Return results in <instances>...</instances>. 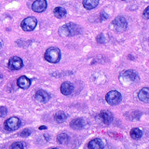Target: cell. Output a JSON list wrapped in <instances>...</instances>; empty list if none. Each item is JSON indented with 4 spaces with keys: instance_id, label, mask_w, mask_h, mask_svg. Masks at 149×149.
Instances as JSON below:
<instances>
[{
    "instance_id": "obj_1",
    "label": "cell",
    "mask_w": 149,
    "mask_h": 149,
    "mask_svg": "<svg viewBox=\"0 0 149 149\" xmlns=\"http://www.w3.org/2000/svg\"><path fill=\"white\" fill-rule=\"evenodd\" d=\"M80 33H81V28L77 24H74L73 22L67 23V24L62 26L59 30V35L63 37L79 35Z\"/></svg>"
},
{
    "instance_id": "obj_2",
    "label": "cell",
    "mask_w": 149,
    "mask_h": 149,
    "mask_svg": "<svg viewBox=\"0 0 149 149\" xmlns=\"http://www.w3.org/2000/svg\"><path fill=\"white\" fill-rule=\"evenodd\" d=\"M44 58L47 62L56 63L61 60V51L58 48H49L46 50Z\"/></svg>"
},
{
    "instance_id": "obj_3",
    "label": "cell",
    "mask_w": 149,
    "mask_h": 149,
    "mask_svg": "<svg viewBox=\"0 0 149 149\" xmlns=\"http://www.w3.org/2000/svg\"><path fill=\"white\" fill-rule=\"evenodd\" d=\"M105 100L111 105H116L121 102V94L116 91H111L106 94Z\"/></svg>"
},
{
    "instance_id": "obj_4",
    "label": "cell",
    "mask_w": 149,
    "mask_h": 149,
    "mask_svg": "<svg viewBox=\"0 0 149 149\" xmlns=\"http://www.w3.org/2000/svg\"><path fill=\"white\" fill-rule=\"evenodd\" d=\"M37 24L36 19L34 17H27L23 20L21 23V27L22 28V30H24L26 32H30L32 30H34Z\"/></svg>"
},
{
    "instance_id": "obj_5",
    "label": "cell",
    "mask_w": 149,
    "mask_h": 149,
    "mask_svg": "<svg viewBox=\"0 0 149 149\" xmlns=\"http://www.w3.org/2000/svg\"><path fill=\"white\" fill-rule=\"evenodd\" d=\"M21 125V120L16 116H12V118L7 119L4 123V127L8 132H13V130H17Z\"/></svg>"
},
{
    "instance_id": "obj_6",
    "label": "cell",
    "mask_w": 149,
    "mask_h": 149,
    "mask_svg": "<svg viewBox=\"0 0 149 149\" xmlns=\"http://www.w3.org/2000/svg\"><path fill=\"white\" fill-rule=\"evenodd\" d=\"M113 25L115 26V29L118 32H123L127 28V21L122 16L116 17L113 22Z\"/></svg>"
},
{
    "instance_id": "obj_7",
    "label": "cell",
    "mask_w": 149,
    "mask_h": 149,
    "mask_svg": "<svg viewBox=\"0 0 149 149\" xmlns=\"http://www.w3.org/2000/svg\"><path fill=\"white\" fill-rule=\"evenodd\" d=\"M8 66L10 70H19V69H21L23 66L22 60L20 57H17V56H15V57H12V58L9 59Z\"/></svg>"
},
{
    "instance_id": "obj_8",
    "label": "cell",
    "mask_w": 149,
    "mask_h": 149,
    "mask_svg": "<svg viewBox=\"0 0 149 149\" xmlns=\"http://www.w3.org/2000/svg\"><path fill=\"white\" fill-rule=\"evenodd\" d=\"M49 98L50 97L49 95V93L43 90L37 91L35 94V100L37 102H39V104H45V102H47L49 100Z\"/></svg>"
},
{
    "instance_id": "obj_9",
    "label": "cell",
    "mask_w": 149,
    "mask_h": 149,
    "mask_svg": "<svg viewBox=\"0 0 149 149\" xmlns=\"http://www.w3.org/2000/svg\"><path fill=\"white\" fill-rule=\"evenodd\" d=\"M98 118H99L102 123L108 125L113 120V115L111 114V112L108 110H104L100 112V114L98 115Z\"/></svg>"
},
{
    "instance_id": "obj_10",
    "label": "cell",
    "mask_w": 149,
    "mask_h": 149,
    "mask_svg": "<svg viewBox=\"0 0 149 149\" xmlns=\"http://www.w3.org/2000/svg\"><path fill=\"white\" fill-rule=\"evenodd\" d=\"M137 77L136 72H134L133 70H127L120 74V79L122 81H134Z\"/></svg>"
},
{
    "instance_id": "obj_11",
    "label": "cell",
    "mask_w": 149,
    "mask_h": 149,
    "mask_svg": "<svg viewBox=\"0 0 149 149\" xmlns=\"http://www.w3.org/2000/svg\"><path fill=\"white\" fill-rule=\"evenodd\" d=\"M47 4L46 0H36V1L32 4V9L35 12H43L47 8Z\"/></svg>"
},
{
    "instance_id": "obj_12",
    "label": "cell",
    "mask_w": 149,
    "mask_h": 149,
    "mask_svg": "<svg viewBox=\"0 0 149 149\" xmlns=\"http://www.w3.org/2000/svg\"><path fill=\"white\" fill-rule=\"evenodd\" d=\"M17 85L19 88H23V90H26V88H28L31 86V80L27 77L22 76V77H20L18 78Z\"/></svg>"
},
{
    "instance_id": "obj_13",
    "label": "cell",
    "mask_w": 149,
    "mask_h": 149,
    "mask_svg": "<svg viewBox=\"0 0 149 149\" xmlns=\"http://www.w3.org/2000/svg\"><path fill=\"white\" fill-rule=\"evenodd\" d=\"M86 124H87V121L84 118H76L71 121L70 126H71V128L74 130H81L85 127Z\"/></svg>"
},
{
    "instance_id": "obj_14",
    "label": "cell",
    "mask_w": 149,
    "mask_h": 149,
    "mask_svg": "<svg viewBox=\"0 0 149 149\" xmlns=\"http://www.w3.org/2000/svg\"><path fill=\"white\" fill-rule=\"evenodd\" d=\"M61 92L63 95H70L72 94V92L74 91V86L72 83L70 82H63L61 86Z\"/></svg>"
},
{
    "instance_id": "obj_15",
    "label": "cell",
    "mask_w": 149,
    "mask_h": 149,
    "mask_svg": "<svg viewBox=\"0 0 149 149\" xmlns=\"http://www.w3.org/2000/svg\"><path fill=\"white\" fill-rule=\"evenodd\" d=\"M88 148H91V149H101L104 147V143L102 142L101 139L96 138V139L91 140V141L88 143Z\"/></svg>"
},
{
    "instance_id": "obj_16",
    "label": "cell",
    "mask_w": 149,
    "mask_h": 149,
    "mask_svg": "<svg viewBox=\"0 0 149 149\" xmlns=\"http://www.w3.org/2000/svg\"><path fill=\"white\" fill-rule=\"evenodd\" d=\"M138 98L140 101H142L143 102H146V104H147V102H149V90L147 88H142L141 91H139L138 93Z\"/></svg>"
},
{
    "instance_id": "obj_17",
    "label": "cell",
    "mask_w": 149,
    "mask_h": 149,
    "mask_svg": "<svg viewBox=\"0 0 149 149\" xmlns=\"http://www.w3.org/2000/svg\"><path fill=\"white\" fill-rule=\"evenodd\" d=\"M99 4V0H83V6L86 9H93Z\"/></svg>"
},
{
    "instance_id": "obj_18",
    "label": "cell",
    "mask_w": 149,
    "mask_h": 149,
    "mask_svg": "<svg viewBox=\"0 0 149 149\" xmlns=\"http://www.w3.org/2000/svg\"><path fill=\"white\" fill-rule=\"evenodd\" d=\"M53 14L55 15L56 18H59V19L63 18L65 15H66V9L63 7H57V8H54Z\"/></svg>"
},
{
    "instance_id": "obj_19",
    "label": "cell",
    "mask_w": 149,
    "mask_h": 149,
    "mask_svg": "<svg viewBox=\"0 0 149 149\" xmlns=\"http://www.w3.org/2000/svg\"><path fill=\"white\" fill-rule=\"evenodd\" d=\"M66 118H67V115L63 111H59L54 115V119L56 122H58V123L63 122V121L66 120Z\"/></svg>"
},
{
    "instance_id": "obj_20",
    "label": "cell",
    "mask_w": 149,
    "mask_h": 149,
    "mask_svg": "<svg viewBox=\"0 0 149 149\" xmlns=\"http://www.w3.org/2000/svg\"><path fill=\"white\" fill-rule=\"evenodd\" d=\"M130 136H132V139L134 140H139L142 138V135H143V132L142 130L138 129V128H133L132 129V130H130Z\"/></svg>"
},
{
    "instance_id": "obj_21",
    "label": "cell",
    "mask_w": 149,
    "mask_h": 149,
    "mask_svg": "<svg viewBox=\"0 0 149 149\" xmlns=\"http://www.w3.org/2000/svg\"><path fill=\"white\" fill-rule=\"evenodd\" d=\"M68 141H69V136L66 133H61L57 136V142L59 143L63 144V143H68Z\"/></svg>"
},
{
    "instance_id": "obj_22",
    "label": "cell",
    "mask_w": 149,
    "mask_h": 149,
    "mask_svg": "<svg viewBox=\"0 0 149 149\" xmlns=\"http://www.w3.org/2000/svg\"><path fill=\"white\" fill-rule=\"evenodd\" d=\"M25 147V144L23 143H21V142H17V143H14L11 144L10 148H15V149H22Z\"/></svg>"
},
{
    "instance_id": "obj_23",
    "label": "cell",
    "mask_w": 149,
    "mask_h": 149,
    "mask_svg": "<svg viewBox=\"0 0 149 149\" xmlns=\"http://www.w3.org/2000/svg\"><path fill=\"white\" fill-rule=\"evenodd\" d=\"M96 40H97V42L98 43H100V44H104V42L106 41L105 40V38H104V35H99L97 37H96Z\"/></svg>"
},
{
    "instance_id": "obj_24",
    "label": "cell",
    "mask_w": 149,
    "mask_h": 149,
    "mask_svg": "<svg viewBox=\"0 0 149 149\" xmlns=\"http://www.w3.org/2000/svg\"><path fill=\"white\" fill-rule=\"evenodd\" d=\"M30 134H31V130H28V129H25V130H23L22 132H21L20 136H22V137H27V136H29Z\"/></svg>"
},
{
    "instance_id": "obj_25",
    "label": "cell",
    "mask_w": 149,
    "mask_h": 149,
    "mask_svg": "<svg viewBox=\"0 0 149 149\" xmlns=\"http://www.w3.org/2000/svg\"><path fill=\"white\" fill-rule=\"evenodd\" d=\"M7 113H8V109L6 108V107L0 106V118H2V116H6Z\"/></svg>"
},
{
    "instance_id": "obj_26",
    "label": "cell",
    "mask_w": 149,
    "mask_h": 149,
    "mask_svg": "<svg viewBox=\"0 0 149 149\" xmlns=\"http://www.w3.org/2000/svg\"><path fill=\"white\" fill-rule=\"evenodd\" d=\"M148 10H149V8H146V9H144V11H143V17L146 19V20H148Z\"/></svg>"
},
{
    "instance_id": "obj_27",
    "label": "cell",
    "mask_w": 149,
    "mask_h": 149,
    "mask_svg": "<svg viewBox=\"0 0 149 149\" xmlns=\"http://www.w3.org/2000/svg\"><path fill=\"white\" fill-rule=\"evenodd\" d=\"M47 127H46V126H41V127L39 128L40 130H44V129H46Z\"/></svg>"
},
{
    "instance_id": "obj_28",
    "label": "cell",
    "mask_w": 149,
    "mask_h": 149,
    "mask_svg": "<svg viewBox=\"0 0 149 149\" xmlns=\"http://www.w3.org/2000/svg\"><path fill=\"white\" fill-rule=\"evenodd\" d=\"M123 1H125V0H123Z\"/></svg>"
}]
</instances>
